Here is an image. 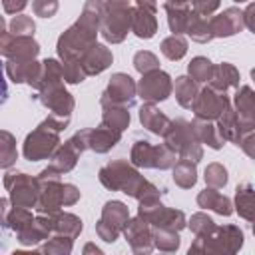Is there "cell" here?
<instances>
[{"mask_svg": "<svg viewBox=\"0 0 255 255\" xmlns=\"http://www.w3.org/2000/svg\"><path fill=\"white\" fill-rule=\"evenodd\" d=\"M243 245V233L235 225L213 227L207 235L195 237L189 253H235Z\"/></svg>", "mask_w": 255, "mask_h": 255, "instance_id": "obj_3", "label": "cell"}, {"mask_svg": "<svg viewBox=\"0 0 255 255\" xmlns=\"http://www.w3.org/2000/svg\"><path fill=\"white\" fill-rule=\"evenodd\" d=\"M131 26V8L129 6H120V8H106V16L102 20V36L118 44L128 36V30Z\"/></svg>", "mask_w": 255, "mask_h": 255, "instance_id": "obj_11", "label": "cell"}, {"mask_svg": "<svg viewBox=\"0 0 255 255\" xmlns=\"http://www.w3.org/2000/svg\"><path fill=\"white\" fill-rule=\"evenodd\" d=\"M167 2H171V4H181V6H185L189 0H167Z\"/></svg>", "mask_w": 255, "mask_h": 255, "instance_id": "obj_56", "label": "cell"}, {"mask_svg": "<svg viewBox=\"0 0 255 255\" xmlns=\"http://www.w3.org/2000/svg\"><path fill=\"white\" fill-rule=\"evenodd\" d=\"M60 143V135L58 131L50 129L44 122L32 131L28 133L26 141H24V157L30 161H38V159H46L50 157L56 147Z\"/></svg>", "mask_w": 255, "mask_h": 255, "instance_id": "obj_7", "label": "cell"}, {"mask_svg": "<svg viewBox=\"0 0 255 255\" xmlns=\"http://www.w3.org/2000/svg\"><path fill=\"white\" fill-rule=\"evenodd\" d=\"M235 86H239V72L235 70V66L227 64V62L213 66V72L209 78V88L225 94L229 88H235Z\"/></svg>", "mask_w": 255, "mask_h": 255, "instance_id": "obj_20", "label": "cell"}, {"mask_svg": "<svg viewBox=\"0 0 255 255\" xmlns=\"http://www.w3.org/2000/svg\"><path fill=\"white\" fill-rule=\"evenodd\" d=\"M78 60H80V64H82L86 76H96V74L104 72V70L112 64L114 58H112V52H110L106 46H102V44H92Z\"/></svg>", "mask_w": 255, "mask_h": 255, "instance_id": "obj_17", "label": "cell"}, {"mask_svg": "<svg viewBox=\"0 0 255 255\" xmlns=\"http://www.w3.org/2000/svg\"><path fill=\"white\" fill-rule=\"evenodd\" d=\"M235 114L243 128H253V116H255V98L249 86H243L235 94Z\"/></svg>", "mask_w": 255, "mask_h": 255, "instance_id": "obj_21", "label": "cell"}, {"mask_svg": "<svg viewBox=\"0 0 255 255\" xmlns=\"http://www.w3.org/2000/svg\"><path fill=\"white\" fill-rule=\"evenodd\" d=\"M72 241L74 239H70L66 235H54V237H50V241L46 245L40 247V251L42 253H70L72 251Z\"/></svg>", "mask_w": 255, "mask_h": 255, "instance_id": "obj_44", "label": "cell"}, {"mask_svg": "<svg viewBox=\"0 0 255 255\" xmlns=\"http://www.w3.org/2000/svg\"><path fill=\"white\" fill-rule=\"evenodd\" d=\"M151 241H153V247H157L159 251H175L179 247L177 231H169V229H161V227L151 229Z\"/></svg>", "mask_w": 255, "mask_h": 255, "instance_id": "obj_36", "label": "cell"}, {"mask_svg": "<svg viewBox=\"0 0 255 255\" xmlns=\"http://www.w3.org/2000/svg\"><path fill=\"white\" fill-rule=\"evenodd\" d=\"M102 124L118 129V131H124L128 126H129V112L126 106H114V104H108L104 106V116H102Z\"/></svg>", "mask_w": 255, "mask_h": 255, "instance_id": "obj_30", "label": "cell"}, {"mask_svg": "<svg viewBox=\"0 0 255 255\" xmlns=\"http://www.w3.org/2000/svg\"><path fill=\"white\" fill-rule=\"evenodd\" d=\"M84 251H86V253H90V251H96V253H102V251H100L98 247H94V245H86V249H84Z\"/></svg>", "mask_w": 255, "mask_h": 255, "instance_id": "obj_54", "label": "cell"}, {"mask_svg": "<svg viewBox=\"0 0 255 255\" xmlns=\"http://www.w3.org/2000/svg\"><path fill=\"white\" fill-rule=\"evenodd\" d=\"M104 16H106L104 0H88L84 4V10H82V16H80L78 24H82L84 28H88L92 32H98L100 26H102Z\"/></svg>", "mask_w": 255, "mask_h": 255, "instance_id": "obj_26", "label": "cell"}, {"mask_svg": "<svg viewBox=\"0 0 255 255\" xmlns=\"http://www.w3.org/2000/svg\"><path fill=\"white\" fill-rule=\"evenodd\" d=\"M171 88H173V84H171L169 74H165L163 70L157 68V70L141 74V80L135 86V92L139 94V98L143 102L155 104V102H161V100L169 98Z\"/></svg>", "mask_w": 255, "mask_h": 255, "instance_id": "obj_9", "label": "cell"}, {"mask_svg": "<svg viewBox=\"0 0 255 255\" xmlns=\"http://www.w3.org/2000/svg\"><path fill=\"white\" fill-rule=\"evenodd\" d=\"M18 157L16 139L8 131H0V167H10Z\"/></svg>", "mask_w": 255, "mask_h": 255, "instance_id": "obj_38", "label": "cell"}, {"mask_svg": "<svg viewBox=\"0 0 255 255\" xmlns=\"http://www.w3.org/2000/svg\"><path fill=\"white\" fill-rule=\"evenodd\" d=\"M38 52L40 46L32 36H14L6 32L0 36V54L8 60H34Z\"/></svg>", "mask_w": 255, "mask_h": 255, "instance_id": "obj_13", "label": "cell"}, {"mask_svg": "<svg viewBox=\"0 0 255 255\" xmlns=\"http://www.w3.org/2000/svg\"><path fill=\"white\" fill-rule=\"evenodd\" d=\"M189 227H191V231L195 233V237H203V235H207V233L215 227V223H213V219L207 217L205 213H195V215H191Z\"/></svg>", "mask_w": 255, "mask_h": 255, "instance_id": "obj_46", "label": "cell"}, {"mask_svg": "<svg viewBox=\"0 0 255 255\" xmlns=\"http://www.w3.org/2000/svg\"><path fill=\"white\" fill-rule=\"evenodd\" d=\"M4 32H6V22H4V18L0 16V36H2Z\"/></svg>", "mask_w": 255, "mask_h": 255, "instance_id": "obj_55", "label": "cell"}, {"mask_svg": "<svg viewBox=\"0 0 255 255\" xmlns=\"http://www.w3.org/2000/svg\"><path fill=\"white\" fill-rule=\"evenodd\" d=\"M197 205L203 207V209H213L215 213L219 215H231L233 213V205L229 201V197L221 195L219 191H215L213 187L209 189H203L199 195H197Z\"/></svg>", "mask_w": 255, "mask_h": 255, "instance_id": "obj_25", "label": "cell"}, {"mask_svg": "<svg viewBox=\"0 0 255 255\" xmlns=\"http://www.w3.org/2000/svg\"><path fill=\"white\" fill-rule=\"evenodd\" d=\"M129 219V211L122 201H108L102 209V221H106L108 225L116 227V229H124V225Z\"/></svg>", "mask_w": 255, "mask_h": 255, "instance_id": "obj_29", "label": "cell"}, {"mask_svg": "<svg viewBox=\"0 0 255 255\" xmlns=\"http://www.w3.org/2000/svg\"><path fill=\"white\" fill-rule=\"evenodd\" d=\"M38 100H40L42 106H46L54 116L70 118V114H72V110H74V98L64 90L62 82L42 88Z\"/></svg>", "mask_w": 255, "mask_h": 255, "instance_id": "obj_14", "label": "cell"}, {"mask_svg": "<svg viewBox=\"0 0 255 255\" xmlns=\"http://www.w3.org/2000/svg\"><path fill=\"white\" fill-rule=\"evenodd\" d=\"M100 181L112 191H124L135 199H153L159 197V189L143 179L133 165L126 159H116L100 169Z\"/></svg>", "mask_w": 255, "mask_h": 255, "instance_id": "obj_1", "label": "cell"}, {"mask_svg": "<svg viewBox=\"0 0 255 255\" xmlns=\"http://www.w3.org/2000/svg\"><path fill=\"white\" fill-rule=\"evenodd\" d=\"M38 199H36V209L38 213H56L60 211L62 205H72L80 199V191L72 183H60V179H48V181H38Z\"/></svg>", "mask_w": 255, "mask_h": 255, "instance_id": "obj_4", "label": "cell"}, {"mask_svg": "<svg viewBox=\"0 0 255 255\" xmlns=\"http://www.w3.org/2000/svg\"><path fill=\"white\" fill-rule=\"evenodd\" d=\"M106 8H120V6H129V0H106Z\"/></svg>", "mask_w": 255, "mask_h": 255, "instance_id": "obj_53", "label": "cell"}, {"mask_svg": "<svg viewBox=\"0 0 255 255\" xmlns=\"http://www.w3.org/2000/svg\"><path fill=\"white\" fill-rule=\"evenodd\" d=\"M62 70H64V80L68 84H78V82H84L86 80V72L80 64V60H66L62 64Z\"/></svg>", "mask_w": 255, "mask_h": 255, "instance_id": "obj_42", "label": "cell"}, {"mask_svg": "<svg viewBox=\"0 0 255 255\" xmlns=\"http://www.w3.org/2000/svg\"><path fill=\"white\" fill-rule=\"evenodd\" d=\"M133 66H135V70H137L139 74H145V72L157 70V68H159V62H157V58H155L151 52L141 50V52H137V54L133 56Z\"/></svg>", "mask_w": 255, "mask_h": 255, "instance_id": "obj_45", "label": "cell"}, {"mask_svg": "<svg viewBox=\"0 0 255 255\" xmlns=\"http://www.w3.org/2000/svg\"><path fill=\"white\" fill-rule=\"evenodd\" d=\"M96 233L100 235V239H104V241H108V243H114L122 231L116 229V227H112V225H108L106 221L100 219V221L96 223Z\"/></svg>", "mask_w": 255, "mask_h": 255, "instance_id": "obj_49", "label": "cell"}, {"mask_svg": "<svg viewBox=\"0 0 255 255\" xmlns=\"http://www.w3.org/2000/svg\"><path fill=\"white\" fill-rule=\"evenodd\" d=\"M187 52V40L181 34H171L161 42V54L169 60H181Z\"/></svg>", "mask_w": 255, "mask_h": 255, "instance_id": "obj_35", "label": "cell"}, {"mask_svg": "<svg viewBox=\"0 0 255 255\" xmlns=\"http://www.w3.org/2000/svg\"><path fill=\"white\" fill-rule=\"evenodd\" d=\"M4 185L10 191V201L16 207H34L38 199V189L40 183L38 179L26 175V173H6L4 175Z\"/></svg>", "mask_w": 255, "mask_h": 255, "instance_id": "obj_8", "label": "cell"}, {"mask_svg": "<svg viewBox=\"0 0 255 255\" xmlns=\"http://www.w3.org/2000/svg\"><path fill=\"white\" fill-rule=\"evenodd\" d=\"M135 2H137V8H145L151 12L157 10V0H135Z\"/></svg>", "mask_w": 255, "mask_h": 255, "instance_id": "obj_52", "label": "cell"}, {"mask_svg": "<svg viewBox=\"0 0 255 255\" xmlns=\"http://www.w3.org/2000/svg\"><path fill=\"white\" fill-rule=\"evenodd\" d=\"M64 80V70H62V64L48 58L40 64L38 68V74H36V80L32 82V88H36L38 92L46 86H52V84H60Z\"/></svg>", "mask_w": 255, "mask_h": 255, "instance_id": "obj_22", "label": "cell"}, {"mask_svg": "<svg viewBox=\"0 0 255 255\" xmlns=\"http://www.w3.org/2000/svg\"><path fill=\"white\" fill-rule=\"evenodd\" d=\"M120 137H122V131L102 124L100 128L88 131V147L98 153H106L120 141Z\"/></svg>", "mask_w": 255, "mask_h": 255, "instance_id": "obj_18", "label": "cell"}, {"mask_svg": "<svg viewBox=\"0 0 255 255\" xmlns=\"http://www.w3.org/2000/svg\"><path fill=\"white\" fill-rule=\"evenodd\" d=\"M191 128H193V131H195L199 143H207V145L213 147V149H219V147L223 145V137L219 135L217 126H213L211 122L195 118L193 124H191Z\"/></svg>", "mask_w": 255, "mask_h": 255, "instance_id": "obj_28", "label": "cell"}, {"mask_svg": "<svg viewBox=\"0 0 255 255\" xmlns=\"http://www.w3.org/2000/svg\"><path fill=\"white\" fill-rule=\"evenodd\" d=\"M139 122L143 128H147L151 133H157V135H163L165 128L169 126V120L165 114H161L153 104H143L139 108Z\"/></svg>", "mask_w": 255, "mask_h": 255, "instance_id": "obj_24", "label": "cell"}, {"mask_svg": "<svg viewBox=\"0 0 255 255\" xmlns=\"http://www.w3.org/2000/svg\"><path fill=\"white\" fill-rule=\"evenodd\" d=\"M205 183L209 187H213V189L223 187L227 183V171H225V167L221 163L207 165V169H205Z\"/></svg>", "mask_w": 255, "mask_h": 255, "instance_id": "obj_40", "label": "cell"}, {"mask_svg": "<svg viewBox=\"0 0 255 255\" xmlns=\"http://www.w3.org/2000/svg\"><path fill=\"white\" fill-rule=\"evenodd\" d=\"M187 72H189V78H191L195 84H201V82H209V78H211V72H213V64H211L207 58H203V56H197V58H193V60L189 62V68H187Z\"/></svg>", "mask_w": 255, "mask_h": 255, "instance_id": "obj_37", "label": "cell"}, {"mask_svg": "<svg viewBox=\"0 0 255 255\" xmlns=\"http://www.w3.org/2000/svg\"><path fill=\"white\" fill-rule=\"evenodd\" d=\"M135 82L128 76V74H114L110 78V84H108V90L102 94V106H108V104H114V106H126L129 108L135 100Z\"/></svg>", "mask_w": 255, "mask_h": 255, "instance_id": "obj_12", "label": "cell"}, {"mask_svg": "<svg viewBox=\"0 0 255 255\" xmlns=\"http://www.w3.org/2000/svg\"><path fill=\"white\" fill-rule=\"evenodd\" d=\"M229 108V98L221 92H215L213 88H203L197 92L191 110L195 112V118L199 120H217L225 110Z\"/></svg>", "mask_w": 255, "mask_h": 255, "instance_id": "obj_10", "label": "cell"}, {"mask_svg": "<svg viewBox=\"0 0 255 255\" xmlns=\"http://www.w3.org/2000/svg\"><path fill=\"white\" fill-rule=\"evenodd\" d=\"M36 30V24L30 16H14L10 22V34L14 36H32Z\"/></svg>", "mask_w": 255, "mask_h": 255, "instance_id": "obj_43", "label": "cell"}, {"mask_svg": "<svg viewBox=\"0 0 255 255\" xmlns=\"http://www.w3.org/2000/svg\"><path fill=\"white\" fill-rule=\"evenodd\" d=\"M38 68H40V64L34 60H8V64H6V72L12 82H16V84L28 82L30 86L36 80Z\"/></svg>", "mask_w": 255, "mask_h": 255, "instance_id": "obj_23", "label": "cell"}, {"mask_svg": "<svg viewBox=\"0 0 255 255\" xmlns=\"http://www.w3.org/2000/svg\"><path fill=\"white\" fill-rule=\"evenodd\" d=\"M96 36L98 32H92L76 22L58 38V56L62 58V62L80 58L92 44H96Z\"/></svg>", "mask_w": 255, "mask_h": 255, "instance_id": "obj_6", "label": "cell"}, {"mask_svg": "<svg viewBox=\"0 0 255 255\" xmlns=\"http://www.w3.org/2000/svg\"><path fill=\"white\" fill-rule=\"evenodd\" d=\"M193 4V12L199 14V16H211L217 6H219V0H189Z\"/></svg>", "mask_w": 255, "mask_h": 255, "instance_id": "obj_48", "label": "cell"}, {"mask_svg": "<svg viewBox=\"0 0 255 255\" xmlns=\"http://www.w3.org/2000/svg\"><path fill=\"white\" fill-rule=\"evenodd\" d=\"M185 32L191 36V40H195V42H199V44H205V42L213 40V32H211L209 20H207L205 16L195 14L193 10H189L187 24H185Z\"/></svg>", "mask_w": 255, "mask_h": 255, "instance_id": "obj_27", "label": "cell"}, {"mask_svg": "<svg viewBox=\"0 0 255 255\" xmlns=\"http://www.w3.org/2000/svg\"><path fill=\"white\" fill-rule=\"evenodd\" d=\"M131 163L135 167H157L167 169L175 163V153L165 145H151L145 139H139L131 147Z\"/></svg>", "mask_w": 255, "mask_h": 255, "instance_id": "obj_5", "label": "cell"}, {"mask_svg": "<svg viewBox=\"0 0 255 255\" xmlns=\"http://www.w3.org/2000/svg\"><path fill=\"white\" fill-rule=\"evenodd\" d=\"M171 90H175V98H177V102H179L181 108H191V104H193V100H195V96L199 92L197 90V84L189 76L175 78V84H173Z\"/></svg>", "mask_w": 255, "mask_h": 255, "instance_id": "obj_32", "label": "cell"}, {"mask_svg": "<svg viewBox=\"0 0 255 255\" xmlns=\"http://www.w3.org/2000/svg\"><path fill=\"white\" fill-rule=\"evenodd\" d=\"M235 207L239 211V215L247 221L255 219V201H253V187L251 183H243L237 187L235 193Z\"/></svg>", "mask_w": 255, "mask_h": 255, "instance_id": "obj_31", "label": "cell"}, {"mask_svg": "<svg viewBox=\"0 0 255 255\" xmlns=\"http://www.w3.org/2000/svg\"><path fill=\"white\" fill-rule=\"evenodd\" d=\"M235 2H245V0H235Z\"/></svg>", "mask_w": 255, "mask_h": 255, "instance_id": "obj_57", "label": "cell"}, {"mask_svg": "<svg viewBox=\"0 0 255 255\" xmlns=\"http://www.w3.org/2000/svg\"><path fill=\"white\" fill-rule=\"evenodd\" d=\"M173 181L179 187H183V189L193 187L195 181H197L195 163L193 161H187V159H179L177 163H173Z\"/></svg>", "mask_w": 255, "mask_h": 255, "instance_id": "obj_34", "label": "cell"}, {"mask_svg": "<svg viewBox=\"0 0 255 255\" xmlns=\"http://www.w3.org/2000/svg\"><path fill=\"white\" fill-rule=\"evenodd\" d=\"M4 4V12L8 14H16V12H22L28 4V0H2Z\"/></svg>", "mask_w": 255, "mask_h": 255, "instance_id": "obj_50", "label": "cell"}, {"mask_svg": "<svg viewBox=\"0 0 255 255\" xmlns=\"http://www.w3.org/2000/svg\"><path fill=\"white\" fill-rule=\"evenodd\" d=\"M163 143L175 155H179V159H187V161L197 163L203 155V149L199 145V139H197L191 124L181 120V118L169 122V126L163 131Z\"/></svg>", "mask_w": 255, "mask_h": 255, "instance_id": "obj_2", "label": "cell"}, {"mask_svg": "<svg viewBox=\"0 0 255 255\" xmlns=\"http://www.w3.org/2000/svg\"><path fill=\"white\" fill-rule=\"evenodd\" d=\"M122 231H124V235H126L131 251H135V253H149L153 249L149 223L141 215H137L133 219H128V223L124 225Z\"/></svg>", "mask_w": 255, "mask_h": 255, "instance_id": "obj_15", "label": "cell"}, {"mask_svg": "<svg viewBox=\"0 0 255 255\" xmlns=\"http://www.w3.org/2000/svg\"><path fill=\"white\" fill-rule=\"evenodd\" d=\"M6 223L14 229V231H24L26 227H30L32 223H34V217H32V213L28 211V207H16L14 205V209H10L8 211V215H6Z\"/></svg>", "mask_w": 255, "mask_h": 255, "instance_id": "obj_39", "label": "cell"}, {"mask_svg": "<svg viewBox=\"0 0 255 255\" xmlns=\"http://www.w3.org/2000/svg\"><path fill=\"white\" fill-rule=\"evenodd\" d=\"M213 38H223V36H233L243 28V12L239 8H227L223 14L215 16L209 20Z\"/></svg>", "mask_w": 255, "mask_h": 255, "instance_id": "obj_16", "label": "cell"}, {"mask_svg": "<svg viewBox=\"0 0 255 255\" xmlns=\"http://www.w3.org/2000/svg\"><path fill=\"white\" fill-rule=\"evenodd\" d=\"M32 10L40 18H52L58 12V0H34Z\"/></svg>", "mask_w": 255, "mask_h": 255, "instance_id": "obj_47", "label": "cell"}, {"mask_svg": "<svg viewBox=\"0 0 255 255\" xmlns=\"http://www.w3.org/2000/svg\"><path fill=\"white\" fill-rule=\"evenodd\" d=\"M8 98V86H6V80H4V66L0 62V106L6 102Z\"/></svg>", "mask_w": 255, "mask_h": 255, "instance_id": "obj_51", "label": "cell"}, {"mask_svg": "<svg viewBox=\"0 0 255 255\" xmlns=\"http://www.w3.org/2000/svg\"><path fill=\"white\" fill-rule=\"evenodd\" d=\"M48 231L42 227V225H38L36 221L30 225V227H26L24 231H20L18 233V241L22 243V245H34V243H38V241H42V239H48Z\"/></svg>", "mask_w": 255, "mask_h": 255, "instance_id": "obj_41", "label": "cell"}, {"mask_svg": "<svg viewBox=\"0 0 255 255\" xmlns=\"http://www.w3.org/2000/svg\"><path fill=\"white\" fill-rule=\"evenodd\" d=\"M129 30L143 40H149L157 32V20L155 12L145 10V8H131V26Z\"/></svg>", "mask_w": 255, "mask_h": 255, "instance_id": "obj_19", "label": "cell"}, {"mask_svg": "<svg viewBox=\"0 0 255 255\" xmlns=\"http://www.w3.org/2000/svg\"><path fill=\"white\" fill-rule=\"evenodd\" d=\"M163 8L167 12V24H169L171 34H183L185 24H187V16H189V8L181 6V4H171V2H165Z\"/></svg>", "mask_w": 255, "mask_h": 255, "instance_id": "obj_33", "label": "cell"}]
</instances>
